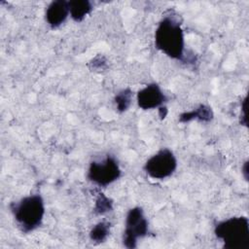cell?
<instances>
[{
	"label": "cell",
	"instance_id": "1",
	"mask_svg": "<svg viewBox=\"0 0 249 249\" xmlns=\"http://www.w3.org/2000/svg\"><path fill=\"white\" fill-rule=\"evenodd\" d=\"M155 46L175 60H184L185 36L180 21L171 15L164 16L155 30Z\"/></svg>",
	"mask_w": 249,
	"mask_h": 249
},
{
	"label": "cell",
	"instance_id": "2",
	"mask_svg": "<svg viewBox=\"0 0 249 249\" xmlns=\"http://www.w3.org/2000/svg\"><path fill=\"white\" fill-rule=\"evenodd\" d=\"M14 219L21 231L28 233L38 229L44 220L46 208L43 197L29 195L10 204Z\"/></svg>",
	"mask_w": 249,
	"mask_h": 249
},
{
	"label": "cell",
	"instance_id": "3",
	"mask_svg": "<svg viewBox=\"0 0 249 249\" xmlns=\"http://www.w3.org/2000/svg\"><path fill=\"white\" fill-rule=\"evenodd\" d=\"M215 236L226 249L249 248V220L245 216H234L218 222L214 227Z\"/></svg>",
	"mask_w": 249,
	"mask_h": 249
},
{
	"label": "cell",
	"instance_id": "4",
	"mask_svg": "<svg viewBox=\"0 0 249 249\" xmlns=\"http://www.w3.org/2000/svg\"><path fill=\"white\" fill-rule=\"evenodd\" d=\"M122 176V169L114 156L107 155L100 160L90 161L87 178L98 187H107Z\"/></svg>",
	"mask_w": 249,
	"mask_h": 249
},
{
	"label": "cell",
	"instance_id": "5",
	"mask_svg": "<svg viewBox=\"0 0 249 249\" xmlns=\"http://www.w3.org/2000/svg\"><path fill=\"white\" fill-rule=\"evenodd\" d=\"M149 232V222L140 206L130 208L125 216L123 244L128 249L136 248L138 240Z\"/></svg>",
	"mask_w": 249,
	"mask_h": 249
},
{
	"label": "cell",
	"instance_id": "6",
	"mask_svg": "<svg viewBox=\"0 0 249 249\" xmlns=\"http://www.w3.org/2000/svg\"><path fill=\"white\" fill-rule=\"evenodd\" d=\"M178 161L174 153L163 148L152 155L144 163L145 173L152 179L163 180L170 177L177 169Z\"/></svg>",
	"mask_w": 249,
	"mask_h": 249
},
{
	"label": "cell",
	"instance_id": "7",
	"mask_svg": "<svg viewBox=\"0 0 249 249\" xmlns=\"http://www.w3.org/2000/svg\"><path fill=\"white\" fill-rule=\"evenodd\" d=\"M167 97L161 88L156 84L151 83L138 90L136 93V102L142 110H153L160 108L166 102Z\"/></svg>",
	"mask_w": 249,
	"mask_h": 249
},
{
	"label": "cell",
	"instance_id": "8",
	"mask_svg": "<svg viewBox=\"0 0 249 249\" xmlns=\"http://www.w3.org/2000/svg\"><path fill=\"white\" fill-rule=\"evenodd\" d=\"M69 16V3L65 0L52 1L45 11V19L52 28L59 27Z\"/></svg>",
	"mask_w": 249,
	"mask_h": 249
},
{
	"label": "cell",
	"instance_id": "9",
	"mask_svg": "<svg viewBox=\"0 0 249 249\" xmlns=\"http://www.w3.org/2000/svg\"><path fill=\"white\" fill-rule=\"evenodd\" d=\"M68 3L70 17L76 22L84 20L93 10L92 3L88 0H72L68 1Z\"/></svg>",
	"mask_w": 249,
	"mask_h": 249
},
{
	"label": "cell",
	"instance_id": "10",
	"mask_svg": "<svg viewBox=\"0 0 249 249\" xmlns=\"http://www.w3.org/2000/svg\"><path fill=\"white\" fill-rule=\"evenodd\" d=\"M213 111L211 107L200 104L198 107L193 109L192 111L185 112L180 115L179 121L181 123H187L192 120H197L200 122H210L213 119Z\"/></svg>",
	"mask_w": 249,
	"mask_h": 249
},
{
	"label": "cell",
	"instance_id": "11",
	"mask_svg": "<svg viewBox=\"0 0 249 249\" xmlns=\"http://www.w3.org/2000/svg\"><path fill=\"white\" fill-rule=\"evenodd\" d=\"M110 223L109 222H99L96 225H94L89 235V239L91 240V242L93 243H102L104 242L107 237L110 234Z\"/></svg>",
	"mask_w": 249,
	"mask_h": 249
},
{
	"label": "cell",
	"instance_id": "12",
	"mask_svg": "<svg viewBox=\"0 0 249 249\" xmlns=\"http://www.w3.org/2000/svg\"><path fill=\"white\" fill-rule=\"evenodd\" d=\"M133 92L129 89H124L120 90L114 98V102L116 104V108L120 113L125 112L131 105Z\"/></svg>",
	"mask_w": 249,
	"mask_h": 249
},
{
	"label": "cell",
	"instance_id": "13",
	"mask_svg": "<svg viewBox=\"0 0 249 249\" xmlns=\"http://www.w3.org/2000/svg\"><path fill=\"white\" fill-rule=\"evenodd\" d=\"M113 209L112 200L103 194H99L95 199L93 211L98 215H104Z\"/></svg>",
	"mask_w": 249,
	"mask_h": 249
},
{
	"label": "cell",
	"instance_id": "14",
	"mask_svg": "<svg viewBox=\"0 0 249 249\" xmlns=\"http://www.w3.org/2000/svg\"><path fill=\"white\" fill-rule=\"evenodd\" d=\"M248 161L246 160L245 162H244V165H243V168H242V173H243V176H244V178H245V180H248Z\"/></svg>",
	"mask_w": 249,
	"mask_h": 249
}]
</instances>
